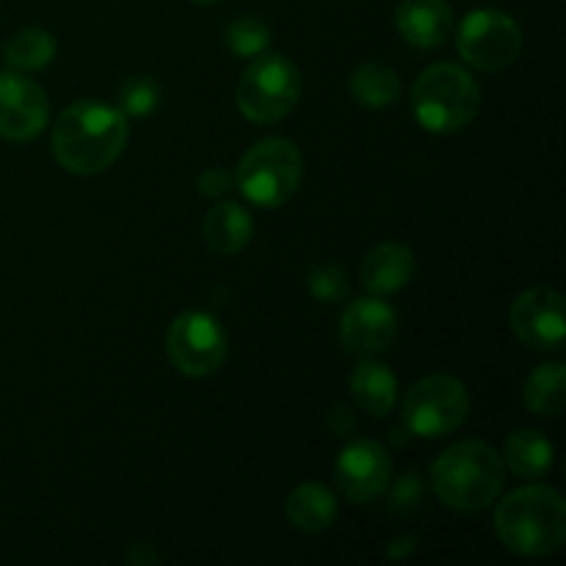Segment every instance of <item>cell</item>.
<instances>
[{
	"label": "cell",
	"mask_w": 566,
	"mask_h": 566,
	"mask_svg": "<svg viewBox=\"0 0 566 566\" xmlns=\"http://www.w3.org/2000/svg\"><path fill=\"white\" fill-rule=\"evenodd\" d=\"M127 116L122 108L97 103V99H77L70 108L61 111L53 125V158L70 175L92 177L111 169L125 153Z\"/></svg>",
	"instance_id": "cell-1"
},
{
	"label": "cell",
	"mask_w": 566,
	"mask_h": 566,
	"mask_svg": "<svg viewBox=\"0 0 566 566\" xmlns=\"http://www.w3.org/2000/svg\"><path fill=\"white\" fill-rule=\"evenodd\" d=\"M495 534L506 551L525 558L553 556L566 542V503L562 492L531 484L512 492L495 509Z\"/></svg>",
	"instance_id": "cell-2"
},
{
	"label": "cell",
	"mask_w": 566,
	"mask_h": 566,
	"mask_svg": "<svg viewBox=\"0 0 566 566\" xmlns=\"http://www.w3.org/2000/svg\"><path fill=\"white\" fill-rule=\"evenodd\" d=\"M506 484L503 459L490 442L462 440L431 464V486L442 506L462 514L490 509Z\"/></svg>",
	"instance_id": "cell-3"
},
{
	"label": "cell",
	"mask_w": 566,
	"mask_h": 566,
	"mask_svg": "<svg viewBox=\"0 0 566 566\" xmlns=\"http://www.w3.org/2000/svg\"><path fill=\"white\" fill-rule=\"evenodd\" d=\"M481 88L468 70L434 64L420 72L412 88V114L429 133H457L479 116Z\"/></svg>",
	"instance_id": "cell-4"
},
{
	"label": "cell",
	"mask_w": 566,
	"mask_h": 566,
	"mask_svg": "<svg viewBox=\"0 0 566 566\" xmlns=\"http://www.w3.org/2000/svg\"><path fill=\"white\" fill-rule=\"evenodd\" d=\"M304 177V158L287 138H263L252 144L235 169V186L258 208H282L291 202Z\"/></svg>",
	"instance_id": "cell-5"
},
{
	"label": "cell",
	"mask_w": 566,
	"mask_h": 566,
	"mask_svg": "<svg viewBox=\"0 0 566 566\" xmlns=\"http://www.w3.org/2000/svg\"><path fill=\"white\" fill-rule=\"evenodd\" d=\"M302 94V72L287 55H258L235 86L238 111L254 125L285 119Z\"/></svg>",
	"instance_id": "cell-6"
},
{
	"label": "cell",
	"mask_w": 566,
	"mask_h": 566,
	"mask_svg": "<svg viewBox=\"0 0 566 566\" xmlns=\"http://www.w3.org/2000/svg\"><path fill=\"white\" fill-rule=\"evenodd\" d=\"M470 392L457 376L434 374L415 381L403 396V426L420 440L453 434L468 420Z\"/></svg>",
	"instance_id": "cell-7"
},
{
	"label": "cell",
	"mask_w": 566,
	"mask_h": 566,
	"mask_svg": "<svg viewBox=\"0 0 566 566\" xmlns=\"http://www.w3.org/2000/svg\"><path fill=\"white\" fill-rule=\"evenodd\" d=\"M457 48L464 64L481 72H501L523 53V31L506 11L475 9L459 25Z\"/></svg>",
	"instance_id": "cell-8"
},
{
	"label": "cell",
	"mask_w": 566,
	"mask_h": 566,
	"mask_svg": "<svg viewBox=\"0 0 566 566\" xmlns=\"http://www.w3.org/2000/svg\"><path fill=\"white\" fill-rule=\"evenodd\" d=\"M227 332L208 313H182L166 332L169 363L191 379L213 376L227 359Z\"/></svg>",
	"instance_id": "cell-9"
},
{
	"label": "cell",
	"mask_w": 566,
	"mask_h": 566,
	"mask_svg": "<svg viewBox=\"0 0 566 566\" xmlns=\"http://www.w3.org/2000/svg\"><path fill=\"white\" fill-rule=\"evenodd\" d=\"M512 332L534 352H562L566 335L564 296L553 287H531L512 304Z\"/></svg>",
	"instance_id": "cell-10"
},
{
	"label": "cell",
	"mask_w": 566,
	"mask_h": 566,
	"mask_svg": "<svg viewBox=\"0 0 566 566\" xmlns=\"http://www.w3.org/2000/svg\"><path fill=\"white\" fill-rule=\"evenodd\" d=\"M50 122L48 94L36 81L11 70L0 75V138L33 142Z\"/></svg>",
	"instance_id": "cell-11"
},
{
	"label": "cell",
	"mask_w": 566,
	"mask_h": 566,
	"mask_svg": "<svg viewBox=\"0 0 566 566\" xmlns=\"http://www.w3.org/2000/svg\"><path fill=\"white\" fill-rule=\"evenodd\" d=\"M337 490L352 503H370L387 492L392 481V462L385 446L374 440L348 442L335 464Z\"/></svg>",
	"instance_id": "cell-12"
},
{
	"label": "cell",
	"mask_w": 566,
	"mask_h": 566,
	"mask_svg": "<svg viewBox=\"0 0 566 566\" xmlns=\"http://www.w3.org/2000/svg\"><path fill=\"white\" fill-rule=\"evenodd\" d=\"M398 335L396 310L379 296L357 298L340 315V340L348 354L376 357L392 346Z\"/></svg>",
	"instance_id": "cell-13"
},
{
	"label": "cell",
	"mask_w": 566,
	"mask_h": 566,
	"mask_svg": "<svg viewBox=\"0 0 566 566\" xmlns=\"http://www.w3.org/2000/svg\"><path fill=\"white\" fill-rule=\"evenodd\" d=\"M396 28L412 48H440L453 33V11L448 0H401L396 9Z\"/></svg>",
	"instance_id": "cell-14"
},
{
	"label": "cell",
	"mask_w": 566,
	"mask_h": 566,
	"mask_svg": "<svg viewBox=\"0 0 566 566\" xmlns=\"http://www.w3.org/2000/svg\"><path fill=\"white\" fill-rule=\"evenodd\" d=\"M415 271H418V260H415L412 249L387 241L365 254L359 280L374 296H390V293L403 291L412 282Z\"/></svg>",
	"instance_id": "cell-15"
},
{
	"label": "cell",
	"mask_w": 566,
	"mask_h": 566,
	"mask_svg": "<svg viewBox=\"0 0 566 566\" xmlns=\"http://www.w3.org/2000/svg\"><path fill=\"white\" fill-rule=\"evenodd\" d=\"M254 235V221L243 205L238 202H219L210 208L205 216V243L210 252L221 254V258H232V254L243 252Z\"/></svg>",
	"instance_id": "cell-16"
},
{
	"label": "cell",
	"mask_w": 566,
	"mask_h": 566,
	"mask_svg": "<svg viewBox=\"0 0 566 566\" xmlns=\"http://www.w3.org/2000/svg\"><path fill=\"white\" fill-rule=\"evenodd\" d=\"M352 396L363 412L374 418H387L396 407L398 379L387 365L363 357V363L352 374Z\"/></svg>",
	"instance_id": "cell-17"
},
{
	"label": "cell",
	"mask_w": 566,
	"mask_h": 566,
	"mask_svg": "<svg viewBox=\"0 0 566 566\" xmlns=\"http://www.w3.org/2000/svg\"><path fill=\"white\" fill-rule=\"evenodd\" d=\"M553 446L542 431L536 429H520L509 434L506 446H503V462L509 464L517 479L536 481L545 479L553 468Z\"/></svg>",
	"instance_id": "cell-18"
},
{
	"label": "cell",
	"mask_w": 566,
	"mask_h": 566,
	"mask_svg": "<svg viewBox=\"0 0 566 566\" xmlns=\"http://www.w3.org/2000/svg\"><path fill=\"white\" fill-rule=\"evenodd\" d=\"M287 520L304 534H321L337 520V501L326 486L302 484L287 495Z\"/></svg>",
	"instance_id": "cell-19"
},
{
	"label": "cell",
	"mask_w": 566,
	"mask_h": 566,
	"mask_svg": "<svg viewBox=\"0 0 566 566\" xmlns=\"http://www.w3.org/2000/svg\"><path fill=\"white\" fill-rule=\"evenodd\" d=\"M348 88H352V97L359 108L381 111L398 103V97H401V77H398L392 66L368 61V64H359L352 72Z\"/></svg>",
	"instance_id": "cell-20"
},
{
	"label": "cell",
	"mask_w": 566,
	"mask_h": 566,
	"mask_svg": "<svg viewBox=\"0 0 566 566\" xmlns=\"http://www.w3.org/2000/svg\"><path fill=\"white\" fill-rule=\"evenodd\" d=\"M523 401L539 418L562 415L566 401V370L562 363H545L531 370L523 387Z\"/></svg>",
	"instance_id": "cell-21"
},
{
	"label": "cell",
	"mask_w": 566,
	"mask_h": 566,
	"mask_svg": "<svg viewBox=\"0 0 566 566\" xmlns=\"http://www.w3.org/2000/svg\"><path fill=\"white\" fill-rule=\"evenodd\" d=\"M3 59L17 72L44 70L55 59V39L44 28H25L14 33L3 50Z\"/></svg>",
	"instance_id": "cell-22"
},
{
	"label": "cell",
	"mask_w": 566,
	"mask_h": 566,
	"mask_svg": "<svg viewBox=\"0 0 566 566\" xmlns=\"http://www.w3.org/2000/svg\"><path fill=\"white\" fill-rule=\"evenodd\" d=\"M271 44V31L258 17H241L227 28V48L241 59H258Z\"/></svg>",
	"instance_id": "cell-23"
},
{
	"label": "cell",
	"mask_w": 566,
	"mask_h": 566,
	"mask_svg": "<svg viewBox=\"0 0 566 566\" xmlns=\"http://www.w3.org/2000/svg\"><path fill=\"white\" fill-rule=\"evenodd\" d=\"M160 103V88L153 77H130L119 88V105L125 116H149Z\"/></svg>",
	"instance_id": "cell-24"
},
{
	"label": "cell",
	"mask_w": 566,
	"mask_h": 566,
	"mask_svg": "<svg viewBox=\"0 0 566 566\" xmlns=\"http://www.w3.org/2000/svg\"><path fill=\"white\" fill-rule=\"evenodd\" d=\"M307 285H310V293H313L318 302H326V304L343 302L348 293V280L337 263L313 265L307 274Z\"/></svg>",
	"instance_id": "cell-25"
},
{
	"label": "cell",
	"mask_w": 566,
	"mask_h": 566,
	"mask_svg": "<svg viewBox=\"0 0 566 566\" xmlns=\"http://www.w3.org/2000/svg\"><path fill=\"white\" fill-rule=\"evenodd\" d=\"M390 501H387V509H390L392 514H398V517H407V514L418 512L420 501H423V490H420V481L415 473H407L401 475V479L392 484L390 481Z\"/></svg>",
	"instance_id": "cell-26"
},
{
	"label": "cell",
	"mask_w": 566,
	"mask_h": 566,
	"mask_svg": "<svg viewBox=\"0 0 566 566\" xmlns=\"http://www.w3.org/2000/svg\"><path fill=\"white\" fill-rule=\"evenodd\" d=\"M197 188L205 199H221L235 188V175L230 169H224V166H210V169H205L199 175Z\"/></svg>",
	"instance_id": "cell-27"
},
{
	"label": "cell",
	"mask_w": 566,
	"mask_h": 566,
	"mask_svg": "<svg viewBox=\"0 0 566 566\" xmlns=\"http://www.w3.org/2000/svg\"><path fill=\"white\" fill-rule=\"evenodd\" d=\"M127 562L142 566V564H158V553H153V547L138 542L130 553H127Z\"/></svg>",
	"instance_id": "cell-28"
},
{
	"label": "cell",
	"mask_w": 566,
	"mask_h": 566,
	"mask_svg": "<svg viewBox=\"0 0 566 566\" xmlns=\"http://www.w3.org/2000/svg\"><path fill=\"white\" fill-rule=\"evenodd\" d=\"M191 3H199V6H210V3H219V0H191Z\"/></svg>",
	"instance_id": "cell-29"
}]
</instances>
